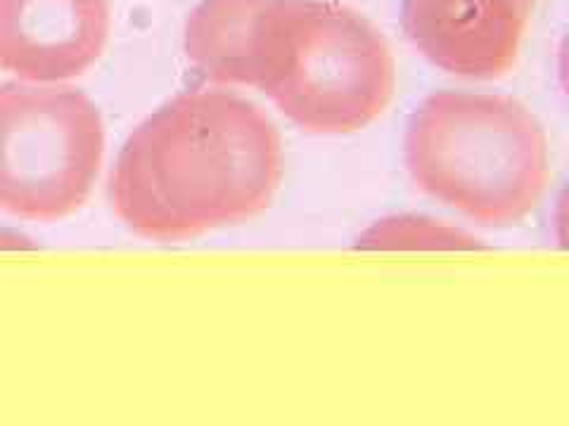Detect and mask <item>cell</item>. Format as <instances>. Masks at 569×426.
<instances>
[{
	"mask_svg": "<svg viewBox=\"0 0 569 426\" xmlns=\"http://www.w3.org/2000/svg\"><path fill=\"white\" fill-rule=\"evenodd\" d=\"M186 53L206 80L256 88L308 133L366 128L396 85L382 36L316 3L209 0L190 14Z\"/></svg>",
	"mask_w": 569,
	"mask_h": 426,
	"instance_id": "6da1fadb",
	"label": "cell"
},
{
	"mask_svg": "<svg viewBox=\"0 0 569 426\" xmlns=\"http://www.w3.org/2000/svg\"><path fill=\"white\" fill-rule=\"evenodd\" d=\"M283 164V137L263 109L228 90H188L133 128L109 202L138 237L183 241L268 209Z\"/></svg>",
	"mask_w": 569,
	"mask_h": 426,
	"instance_id": "7a4b0ae2",
	"label": "cell"
},
{
	"mask_svg": "<svg viewBox=\"0 0 569 426\" xmlns=\"http://www.w3.org/2000/svg\"><path fill=\"white\" fill-rule=\"evenodd\" d=\"M403 159L413 182L475 223L527 218L548 185V135L508 95L437 90L411 114Z\"/></svg>",
	"mask_w": 569,
	"mask_h": 426,
	"instance_id": "3957f363",
	"label": "cell"
},
{
	"mask_svg": "<svg viewBox=\"0 0 569 426\" xmlns=\"http://www.w3.org/2000/svg\"><path fill=\"white\" fill-rule=\"evenodd\" d=\"M105 123L86 93L62 83L0 85V211L55 223L91 197Z\"/></svg>",
	"mask_w": 569,
	"mask_h": 426,
	"instance_id": "277c9868",
	"label": "cell"
},
{
	"mask_svg": "<svg viewBox=\"0 0 569 426\" xmlns=\"http://www.w3.org/2000/svg\"><path fill=\"white\" fill-rule=\"evenodd\" d=\"M109 36L107 0H0V69L62 83L93 67Z\"/></svg>",
	"mask_w": 569,
	"mask_h": 426,
	"instance_id": "5b68a950",
	"label": "cell"
},
{
	"mask_svg": "<svg viewBox=\"0 0 569 426\" xmlns=\"http://www.w3.org/2000/svg\"><path fill=\"white\" fill-rule=\"evenodd\" d=\"M531 0H406V31L443 71L489 80L513 69Z\"/></svg>",
	"mask_w": 569,
	"mask_h": 426,
	"instance_id": "8992f818",
	"label": "cell"
},
{
	"mask_svg": "<svg viewBox=\"0 0 569 426\" xmlns=\"http://www.w3.org/2000/svg\"><path fill=\"white\" fill-rule=\"evenodd\" d=\"M361 246L373 249H416V246H446V249H472L477 246L475 239L468 234L450 230L423 218H391L373 225L363 237L358 239Z\"/></svg>",
	"mask_w": 569,
	"mask_h": 426,
	"instance_id": "52a82bcc",
	"label": "cell"
},
{
	"mask_svg": "<svg viewBox=\"0 0 569 426\" xmlns=\"http://www.w3.org/2000/svg\"><path fill=\"white\" fill-rule=\"evenodd\" d=\"M24 241L26 239H21L19 234L0 230V249H21V246H26Z\"/></svg>",
	"mask_w": 569,
	"mask_h": 426,
	"instance_id": "ba28073f",
	"label": "cell"
}]
</instances>
